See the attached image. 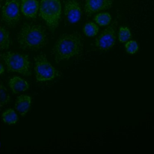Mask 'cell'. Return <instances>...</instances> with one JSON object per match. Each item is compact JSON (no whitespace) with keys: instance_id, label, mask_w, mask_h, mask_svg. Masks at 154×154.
<instances>
[{"instance_id":"8fae6325","label":"cell","mask_w":154,"mask_h":154,"mask_svg":"<svg viewBox=\"0 0 154 154\" xmlns=\"http://www.w3.org/2000/svg\"><path fill=\"white\" fill-rule=\"evenodd\" d=\"M31 97L28 95L21 94L17 98L15 103V108L22 116H24L30 109Z\"/></svg>"},{"instance_id":"8992f818","label":"cell","mask_w":154,"mask_h":154,"mask_svg":"<svg viewBox=\"0 0 154 154\" xmlns=\"http://www.w3.org/2000/svg\"><path fill=\"white\" fill-rule=\"evenodd\" d=\"M20 19L19 0H5L1 10L2 21L10 27L15 26Z\"/></svg>"},{"instance_id":"ffe728a7","label":"cell","mask_w":154,"mask_h":154,"mask_svg":"<svg viewBox=\"0 0 154 154\" xmlns=\"http://www.w3.org/2000/svg\"><path fill=\"white\" fill-rule=\"evenodd\" d=\"M4 66L2 65V63L0 64V75H2L4 73Z\"/></svg>"},{"instance_id":"5bb4252c","label":"cell","mask_w":154,"mask_h":154,"mask_svg":"<svg viewBox=\"0 0 154 154\" xmlns=\"http://www.w3.org/2000/svg\"><path fill=\"white\" fill-rule=\"evenodd\" d=\"M1 118L5 123L10 125L16 124L18 120V116L16 112L11 108L4 111L2 113Z\"/></svg>"},{"instance_id":"6da1fadb","label":"cell","mask_w":154,"mask_h":154,"mask_svg":"<svg viewBox=\"0 0 154 154\" xmlns=\"http://www.w3.org/2000/svg\"><path fill=\"white\" fill-rule=\"evenodd\" d=\"M17 40L22 49L37 51L48 42V34L44 26L34 23H24L17 33Z\"/></svg>"},{"instance_id":"d6986e66","label":"cell","mask_w":154,"mask_h":154,"mask_svg":"<svg viewBox=\"0 0 154 154\" xmlns=\"http://www.w3.org/2000/svg\"><path fill=\"white\" fill-rule=\"evenodd\" d=\"M125 48L126 51L130 54H134L139 50V45L135 40H129L126 42Z\"/></svg>"},{"instance_id":"ba28073f","label":"cell","mask_w":154,"mask_h":154,"mask_svg":"<svg viewBox=\"0 0 154 154\" xmlns=\"http://www.w3.org/2000/svg\"><path fill=\"white\" fill-rule=\"evenodd\" d=\"M64 15L69 23H77L82 16V11L77 0H66L64 5Z\"/></svg>"},{"instance_id":"2e32d148","label":"cell","mask_w":154,"mask_h":154,"mask_svg":"<svg viewBox=\"0 0 154 154\" xmlns=\"http://www.w3.org/2000/svg\"><path fill=\"white\" fill-rule=\"evenodd\" d=\"M82 31L86 36L93 37L98 34L99 26L94 22H88L84 25L82 28Z\"/></svg>"},{"instance_id":"30bf717a","label":"cell","mask_w":154,"mask_h":154,"mask_svg":"<svg viewBox=\"0 0 154 154\" xmlns=\"http://www.w3.org/2000/svg\"><path fill=\"white\" fill-rule=\"evenodd\" d=\"M39 3L37 0H20V10L26 17L35 19L39 10Z\"/></svg>"},{"instance_id":"3957f363","label":"cell","mask_w":154,"mask_h":154,"mask_svg":"<svg viewBox=\"0 0 154 154\" xmlns=\"http://www.w3.org/2000/svg\"><path fill=\"white\" fill-rule=\"evenodd\" d=\"M1 58L7 67V72L31 75V62L27 55L8 51L1 53Z\"/></svg>"},{"instance_id":"44dd1931","label":"cell","mask_w":154,"mask_h":154,"mask_svg":"<svg viewBox=\"0 0 154 154\" xmlns=\"http://www.w3.org/2000/svg\"><path fill=\"white\" fill-rule=\"evenodd\" d=\"M0 145H1V144H0Z\"/></svg>"},{"instance_id":"9c48e42d","label":"cell","mask_w":154,"mask_h":154,"mask_svg":"<svg viewBox=\"0 0 154 154\" xmlns=\"http://www.w3.org/2000/svg\"><path fill=\"white\" fill-rule=\"evenodd\" d=\"M111 0H86L84 5V10L87 16L105 10L111 7Z\"/></svg>"},{"instance_id":"7c38bea8","label":"cell","mask_w":154,"mask_h":154,"mask_svg":"<svg viewBox=\"0 0 154 154\" xmlns=\"http://www.w3.org/2000/svg\"><path fill=\"white\" fill-rule=\"evenodd\" d=\"M9 85L13 93L16 94L26 91L29 87L27 81L17 76H14L10 79Z\"/></svg>"},{"instance_id":"4fadbf2b","label":"cell","mask_w":154,"mask_h":154,"mask_svg":"<svg viewBox=\"0 0 154 154\" xmlns=\"http://www.w3.org/2000/svg\"><path fill=\"white\" fill-rule=\"evenodd\" d=\"M11 44V33L8 29L4 25L0 26V50H7Z\"/></svg>"},{"instance_id":"5b68a950","label":"cell","mask_w":154,"mask_h":154,"mask_svg":"<svg viewBox=\"0 0 154 154\" xmlns=\"http://www.w3.org/2000/svg\"><path fill=\"white\" fill-rule=\"evenodd\" d=\"M34 70L38 81H47L55 78L57 71L48 61L45 54L40 53L35 57Z\"/></svg>"},{"instance_id":"277c9868","label":"cell","mask_w":154,"mask_h":154,"mask_svg":"<svg viewBox=\"0 0 154 154\" xmlns=\"http://www.w3.org/2000/svg\"><path fill=\"white\" fill-rule=\"evenodd\" d=\"M39 11L40 16L51 29H55L58 26L61 16L60 0H41Z\"/></svg>"},{"instance_id":"7a4b0ae2","label":"cell","mask_w":154,"mask_h":154,"mask_svg":"<svg viewBox=\"0 0 154 154\" xmlns=\"http://www.w3.org/2000/svg\"><path fill=\"white\" fill-rule=\"evenodd\" d=\"M81 35L77 32L64 34L56 40L52 53L57 63L67 61L78 55L82 50Z\"/></svg>"},{"instance_id":"52a82bcc","label":"cell","mask_w":154,"mask_h":154,"mask_svg":"<svg viewBox=\"0 0 154 154\" xmlns=\"http://www.w3.org/2000/svg\"><path fill=\"white\" fill-rule=\"evenodd\" d=\"M117 22H114L103 31L96 38L94 46L96 48L100 50H108L112 48L116 41Z\"/></svg>"},{"instance_id":"ac0fdd59","label":"cell","mask_w":154,"mask_h":154,"mask_svg":"<svg viewBox=\"0 0 154 154\" xmlns=\"http://www.w3.org/2000/svg\"><path fill=\"white\" fill-rule=\"evenodd\" d=\"M10 101V94L1 82L0 83V107H2Z\"/></svg>"},{"instance_id":"e0dca14e","label":"cell","mask_w":154,"mask_h":154,"mask_svg":"<svg viewBox=\"0 0 154 154\" xmlns=\"http://www.w3.org/2000/svg\"><path fill=\"white\" fill-rule=\"evenodd\" d=\"M131 37V32L128 26H122L119 29L118 38L122 43H126L129 40Z\"/></svg>"},{"instance_id":"9a60e30c","label":"cell","mask_w":154,"mask_h":154,"mask_svg":"<svg viewBox=\"0 0 154 154\" xmlns=\"http://www.w3.org/2000/svg\"><path fill=\"white\" fill-rule=\"evenodd\" d=\"M93 20L99 26H105L110 24L111 16L110 14L107 12L99 13L94 16Z\"/></svg>"}]
</instances>
